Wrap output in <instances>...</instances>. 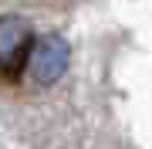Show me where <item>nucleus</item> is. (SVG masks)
<instances>
[{"instance_id":"1","label":"nucleus","mask_w":152,"mask_h":149,"mask_svg":"<svg viewBox=\"0 0 152 149\" xmlns=\"http://www.w3.org/2000/svg\"><path fill=\"white\" fill-rule=\"evenodd\" d=\"M34 48V31L24 17L7 14L0 17V75L17 78L27 65V54Z\"/></svg>"},{"instance_id":"2","label":"nucleus","mask_w":152,"mask_h":149,"mask_svg":"<svg viewBox=\"0 0 152 149\" xmlns=\"http://www.w3.org/2000/svg\"><path fill=\"white\" fill-rule=\"evenodd\" d=\"M68 58H71L68 44L58 37V34H48V37L34 41L24 71H31V78H34L37 85H54L58 78L68 71Z\"/></svg>"}]
</instances>
